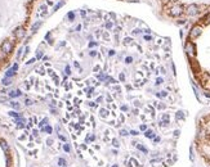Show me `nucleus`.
<instances>
[{
	"instance_id": "obj_2",
	"label": "nucleus",
	"mask_w": 210,
	"mask_h": 167,
	"mask_svg": "<svg viewBox=\"0 0 210 167\" xmlns=\"http://www.w3.org/2000/svg\"><path fill=\"white\" fill-rule=\"evenodd\" d=\"M0 167H14L13 152L3 136H0Z\"/></svg>"
},
{
	"instance_id": "obj_1",
	"label": "nucleus",
	"mask_w": 210,
	"mask_h": 167,
	"mask_svg": "<svg viewBox=\"0 0 210 167\" xmlns=\"http://www.w3.org/2000/svg\"><path fill=\"white\" fill-rule=\"evenodd\" d=\"M43 0H0V72L10 63Z\"/></svg>"
}]
</instances>
